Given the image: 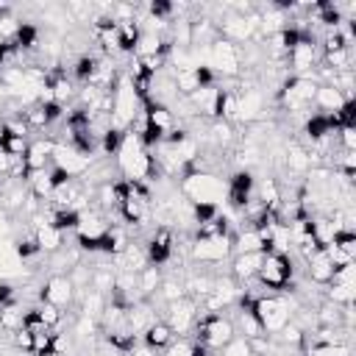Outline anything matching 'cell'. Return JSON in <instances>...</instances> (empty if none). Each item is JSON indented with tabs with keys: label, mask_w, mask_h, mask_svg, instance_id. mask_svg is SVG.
Here are the masks:
<instances>
[{
	"label": "cell",
	"mask_w": 356,
	"mask_h": 356,
	"mask_svg": "<svg viewBox=\"0 0 356 356\" xmlns=\"http://www.w3.org/2000/svg\"><path fill=\"white\" fill-rule=\"evenodd\" d=\"M117 172L122 175V181H150V175H156V167H153V156L150 150L142 145V139L131 131L122 134V142L117 147Z\"/></svg>",
	"instance_id": "obj_1"
},
{
	"label": "cell",
	"mask_w": 356,
	"mask_h": 356,
	"mask_svg": "<svg viewBox=\"0 0 356 356\" xmlns=\"http://www.w3.org/2000/svg\"><path fill=\"white\" fill-rule=\"evenodd\" d=\"M239 303L253 312V317L259 320L264 334H278L292 317V303L284 295H259V298H253V295L245 292Z\"/></svg>",
	"instance_id": "obj_2"
},
{
	"label": "cell",
	"mask_w": 356,
	"mask_h": 356,
	"mask_svg": "<svg viewBox=\"0 0 356 356\" xmlns=\"http://www.w3.org/2000/svg\"><path fill=\"white\" fill-rule=\"evenodd\" d=\"M225 195H228V181H220L214 172H186L181 178V197L189 200L192 206L197 203L220 206Z\"/></svg>",
	"instance_id": "obj_3"
},
{
	"label": "cell",
	"mask_w": 356,
	"mask_h": 356,
	"mask_svg": "<svg viewBox=\"0 0 356 356\" xmlns=\"http://www.w3.org/2000/svg\"><path fill=\"white\" fill-rule=\"evenodd\" d=\"M203 67L211 70L214 75H222L228 81H236L242 75V53L234 42L217 39L203 50Z\"/></svg>",
	"instance_id": "obj_4"
},
{
	"label": "cell",
	"mask_w": 356,
	"mask_h": 356,
	"mask_svg": "<svg viewBox=\"0 0 356 356\" xmlns=\"http://www.w3.org/2000/svg\"><path fill=\"white\" fill-rule=\"evenodd\" d=\"M317 86L320 83L309 75H292V78H284L281 86L275 89V100L284 111H303L312 106Z\"/></svg>",
	"instance_id": "obj_5"
},
{
	"label": "cell",
	"mask_w": 356,
	"mask_h": 356,
	"mask_svg": "<svg viewBox=\"0 0 356 356\" xmlns=\"http://www.w3.org/2000/svg\"><path fill=\"white\" fill-rule=\"evenodd\" d=\"M195 328H197V342L206 345L209 350H222L236 337L234 320L225 314H203V317H197Z\"/></svg>",
	"instance_id": "obj_6"
},
{
	"label": "cell",
	"mask_w": 356,
	"mask_h": 356,
	"mask_svg": "<svg viewBox=\"0 0 356 356\" xmlns=\"http://www.w3.org/2000/svg\"><path fill=\"white\" fill-rule=\"evenodd\" d=\"M292 259L286 253H264V261L259 267V275L256 281L264 286V289H273V292H284L289 284H292Z\"/></svg>",
	"instance_id": "obj_7"
},
{
	"label": "cell",
	"mask_w": 356,
	"mask_h": 356,
	"mask_svg": "<svg viewBox=\"0 0 356 356\" xmlns=\"http://www.w3.org/2000/svg\"><path fill=\"white\" fill-rule=\"evenodd\" d=\"M234 253L231 236H209V239H192L189 242V256L200 264H222Z\"/></svg>",
	"instance_id": "obj_8"
},
{
	"label": "cell",
	"mask_w": 356,
	"mask_h": 356,
	"mask_svg": "<svg viewBox=\"0 0 356 356\" xmlns=\"http://www.w3.org/2000/svg\"><path fill=\"white\" fill-rule=\"evenodd\" d=\"M197 309H200L197 300L189 298V295H184V298L167 303V317H164V323L172 328V334L186 337V334L197 325Z\"/></svg>",
	"instance_id": "obj_9"
},
{
	"label": "cell",
	"mask_w": 356,
	"mask_h": 356,
	"mask_svg": "<svg viewBox=\"0 0 356 356\" xmlns=\"http://www.w3.org/2000/svg\"><path fill=\"white\" fill-rule=\"evenodd\" d=\"M39 300H42V303H50V306H58V309L70 306V303L75 300V286H72L70 275H61V273L50 275V278L39 286Z\"/></svg>",
	"instance_id": "obj_10"
},
{
	"label": "cell",
	"mask_w": 356,
	"mask_h": 356,
	"mask_svg": "<svg viewBox=\"0 0 356 356\" xmlns=\"http://www.w3.org/2000/svg\"><path fill=\"white\" fill-rule=\"evenodd\" d=\"M286 64L295 75H309L312 78V72L317 67V39L314 36H300V42L289 50Z\"/></svg>",
	"instance_id": "obj_11"
},
{
	"label": "cell",
	"mask_w": 356,
	"mask_h": 356,
	"mask_svg": "<svg viewBox=\"0 0 356 356\" xmlns=\"http://www.w3.org/2000/svg\"><path fill=\"white\" fill-rule=\"evenodd\" d=\"M145 253H147V261L156 264V267L164 264V261H170V259L175 256V231L159 225V228L150 234V239H147V245H145Z\"/></svg>",
	"instance_id": "obj_12"
},
{
	"label": "cell",
	"mask_w": 356,
	"mask_h": 356,
	"mask_svg": "<svg viewBox=\"0 0 356 356\" xmlns=\"http://www.w3.org/2000/svg\"><path fill=\"white\" fill-rule=\"evenodd\" d=\"M253 189H256V181H253V172L250 170H239L228 178V195L225 200L239 211L250 197H253Z\"/></svg>",
	"instance_id": "obj_13"
},
{
	"label": "cell",
	"mask_w": 356,
	"mask_h": 356,
	"mask_svg": "<svg viewBox=\"0 0 356 356\" xmlns=\"http://www.w3.org/2000/svg\"><path fill=\"white\" fill-rule=\"evenodd\" d=\"M125 323H128V328H131L134 337L145 334V331L156 323V309H153V303L145 300V298L136 300V303H131V306L125 309Z\"/></svg>",
	"instance_id": "obj_14"
},
{
	"label": "cell",
	"mask_w": 356,
	"mask_h": 356,
	"mask_svg": "<svg viewBox=\"0 0 356 356\" xmlns=\"http://www.w3.org/2000/svg\"><path fill=\"white\" fill-rule=\"evenodd\" d=\"M264 261V253H236L231 261V278L242 286L259 275V267Z\"/></svg>",
	"instance_id": "obj_15"
},
{
	"label": "cell",
	"mask_w": 356,
	"mask_h": 356,
	"mask_svg": "<svg viewBox=\"0 0 356 356\" xmlns=\"http://www.w3.org/2000/svg\"><path fill=\"white\" fill-rule=\"evenodd\" d=\"M306 278L312 284H320V286H328L331 278H334V264L331 259L325 256V250H317L306 259Z\"/></svg>",
	"instance_id": "obj_16"
},
{
	"label": "cell",
	"mask_w": 356,
	"mask_h": 356,
	"mask_svg": "<svg viewBox=\"0 0 356 356\" xmlns=\"http://www.w3.org/2000/svg\"><path fill=\"white\" fill-rule=\"evenodd\" d=\"M234 256L236 253H267V245L259 234V228H242L239 234H231Z\"/></svg>",
	"instance_id": "obj_17"
},
{
	"label": "cell",
	"mask_w": 356,
	"mask_h": 356,
	"mask_svg": "<svg viewBox=\"0 0 356 356\" xmlns=\"http://www.w3.org/2000/svg\"><path fill=\"white\" fill-rule=\"evenodd\" d=\"M114 261L125 273H139V270H145L150 264L147 261V253H145V245H136V242H128V248L120 256H114Z\"/></svg>",
	"instance_id": "obj_18"
},
{
	"label": "cell",
	"mask_w": 356,
	"mask_h": 356,
	"mask_svg": "<svg viewBox=\"0 0 356 356\" xmlns=\"http://www.w3.org/2000/svg\"><path fill=\"white\" fill-rule=\"evenodd\" d=\"M33 239H36V245H39V250L42 253H58L61 248H64V231H58L56 225H39V228H33Z\"/></svg>",
	"instance_id": "obj_19"
},
{
	"label": "cell",
	"mask_w": 356,
	"mask_h": 356,
	"mask_svg": "<svg viewBox=\"0 0 356 356\" xmlns=\"http://www.w3.org/2000/svg\"><path fill=\"white\" fill-rule=\"evenodd\" d=\"M312 103L320 108V114H337V111L345 106V97H342V92H339V89L320 83V86H317V92H314V100H312Z\"/></svg>",
	"instance_id": "obj_20"
},
{
	"label": "cell",
	"mask_w": 356,
	"mask_h": 356,
	"mask_svg": "<svg viewBox=\"0 0 356 356\" xmlns=\"http://www.w3.org/2000/svg\"><path fill=\"white\" fill-rule=\"evenodd\" d=\"M172 339H175V334H172V328H170L164 320H156V323L142 334V345H147L150 350H161V348H167Z\"/></svg>",
	"instance_id": "obj_21"
},
{
	"label": "cell",
	"mask_w": 356,
	"mask_h": 356,
	"mask_svg": "<svg viewBox=\"0 0 356 356\" xmlns=\"http://www.w3.org/2000/svg\"><path fill=\"white\" fill-rule=\"evenodd\" d=\"M56 184H53V175H50V167L47 170H39V172H31L28 175V192L36 197V200H50Z\"/></svg>",
	"instance_id": "obj_22"
},
{
	"label": "cell",
	"mask_w": 356,
	"mask_h": 356,
	"mask_svg": "<svg viewBox=\"0 0 356 356\" xmlns=\"http://www.w3.org/2000/svg\"><path fill=\"white\" fill-rule=\"evenodd\" d=\"M25 312H28V309H22V303H17V300L3 303V306H0V328H3L6 334L19 331V328H22V320H25Z\"/></svg>",
	"instance_id": "obj_23"
},
{
	"label": "cell",
	"mask_w": 356,
	"mask_h": 356,
	"mask_svg": "<svg viewBox=\"0 0 356 356\" xmlns=\"http://www.w3.org/2000/svg\"><path fill=\"white\" fill-rule=\"evenodd\" d=\"M159 284H161V267L147 264L145 270H139V273H136V289H139V295H142L145 300H150V298L156 295Z\"/></svg>",
	"instance_id": "obj_24"
},
{
	"label": "cell",
	"mask_w": 356,
	"mask_h": 356,
	"mask_svg": "<svg viewBox=\"0 0 356 356\" xmlns=\"http://www.w3.org/2000/svg\"><path fill=\"white\" fill-rule=\"evenodd\" d=\"M217 120H222V122H228V125L239 122V106H236V92H234V89H220Z\"/></svg>",
	"instance_id": "obj_25"
},
{
	"label": "cell",
	"mask_w": 356,
	"mask_h": 356,
	"mask_svg": "<svg viewBox=\"0 0 356 356\" xmlns=\"http://www.w3.org/2000/svg\"><path fill=\"white\" fill-rule=\"evenodd\" d=\"M103 309H106V295H100V292H95V289L81 292V314H86V317H92V320H100Z\"/></svg>",
	"instance_id": "obj_26"
},
{
	"label": "cell",
	"mask_w": 356,
	"mask_h": 356,
	"mask_svg": "<svg viewBox=\"0 0 356 356\" xmlns=\"http://www.w3.org/2000/svg\"><path fill=\"white\" fill-rule=\"evenodd\" d=\"M139 36H142L139 22H125V25H120V36H117V47H120V53H134Z\"/></svg>",
	"instance_id": "obj_27"
},
{
	"label": "cell",
	"mask_w": 356,
	"mask_h": 356,
	"mask_svg": "<svg viewBox=\"0 0 356 356\" xmlns=\"http://www.w3.org/2000/svg\"><path fill=\"white\" fill-rule=\"evenodd\" d=\"M97 331H100V323H97V320H92V317H86V314H78V320H75V325H72V339H78V342H92Z\"/></svg>",
	"instance_id": "obj_28"
},
{
	"label": "cell",
	"mask_w": 356,
	"mask_h": 356,
	"mask_svg": "<svg viewBox=\"0 0 356 356\" xmlns=\"http://www.w3.org/2000/svg\"><path fill=\"white\" fill-rule=\"evenodd\" d=\"M156 295H159V298L164 300V306H167V303H172V300H178V298H184L186 289H184V281H178V278H161Z\"/></svg>",
	"instance_id": "obj_29"
},
{
	"label": "cell",
	"mask_w": 356,
	"mask_h": 356,
	"mask_svg": "<svg viewBox=\"0 0 356 356\" xmlns=\"http://www.w3.org/2000/svg\"><path fill=\"white\" fill-rule=\"evenodd\" d=\"M325 300L337 303V306H353L356 300V286H345V284H328Z\"/></svg>",
	"instance_id": "obj_30"
},
{
	"label": "cell",
	"mask_w": 356,
	"mask_h": 356,
	"mask_svg": "<svg viewBox=\"0 0 356 356\" xmlns=\"http://www.w3.org/2000/svg\"><path fill=\"white\" fill-rule=\"evenodd\" d=\"M331 245H334L342 256H348V259L356 261V234H353V231H337V236H334Z\"/></svg>",
	"instance_id": "obj_31"
},
{
	"label": "cell",
	"mask_w": 356,
	"mask_h": 356,
	"mask_svg": "<svg viewBox=\"0 0 356 356\" xmlns=\"http://www.w3.org/2000/svg\"><path fill=\"white\" fill-rule=\"evenodd\" d=\"M28 145H31L28 139H22V136H8V134H6V139H3L0 150H3L6 156H11V159H25Z\"/></svg>",
	"instance_id": "obj_32"
},
{
	"label": "cell",
	"mask_w": 356,
	"mask_h": 356,
	"mask_svg": "<svg viewBox=\"0 0 356 356\" xmlns=\"http://www.w3.org/2000/svg\"><path fill=\"white\" fill-rule=\"evenodd\" d=\"M36 312H39L42 323H44L50 331H56V328L61 325V320H64L61 309H58V306H50V303H39V306H36Z\"/></svg>",
	"instance_id": "obj_33"
},
{
	"label": "cell",
	"mask_w": 356,
	"mask_h": 356,
	"mask_svg": "<svg viewBox=\"0 0 356 356\" xmlns=\"http://www.w3.org/2000/svg\"><path fill=\"white\" fill-rule=\"evenodd\" d=\"M19 25H22V19H17L11 11H8V14H3V17H0V36L11 44V42L17 39V33H19Z\"/></svg>",
	"instance_id": "obj_34"
},
{
	"label": "cell",
	"mask_w": 356,
	"mask_h": 356,
	"mask_svg": "<svg viewBox=\"0 0 356 356\" xmlns=\"http://www.w3.org/2000/svg\"><path fill=\"white\" fill-rule=\"evenodd\" d=\"M339 150H356V125H339L334 134Z\"/></svg>",
	"instance_id": "obj_35"
},
{
	"label": "cell",
	"mask_w": 356,
	"mask_h": 356,
	"mask_svg": "<svg viewBox=\"0 0 356 356\" xmlns=\"http://www.w3.org/2000/svg\"><path fill=\"white\" fill-rule=\"evenodd\" d=\"M192 350H195V342H189L186 337H178L164 348V356H192Z\"/></svg>",
	"instance_id": "obj_36"
},
{
	"label": "cell",
	"mask_w": 356,
	"mask_h": 356,
	"mask_svg": "<svg viewBox=\"0 0 356 356\" xmlns=\"http://www.w3.org/2000/svg\"><path fill=\"white\" fill-rule=\"evenodd\" d=\"M31 345H33V334L31 331L19 328V331L11 334V348H17L19 353H31Z\"/></svg>",
	"instance_id": "obj_37"
},
{
	"label": "cell",
	"mask_w": 356,
	"mask_h": 356,
	"mask_svg": "<svg viewBox=\"0 0 356 356\" xmlns=\"http://www.w3.org/2000/svg\"><path fill=\"white\" fill-rule=\"evenodd\" d=\"M3 125H6V134H8V136H22V139H28V131H31V128L25 125L22 117H11V120H6Z\"/></svg>",
	"instance_id": "obj_38"
},
{
	"label": "cell",
	"mask_w": 356,
	"mask_h": 356,
	"mask_svg": "<svg viewBox=\"0 0 356 356\" xmlns=\"http://www.w3.org/2000/svg\"><path fill=\"white\" fill-rule=\"evenodd\" d=\"M125 356H156V350H150L147 345H134V348H131Z\"/></svg>",
	"instance_id": "obj_39"
},
{
	"label": "cell",
	"mask_w": 356,
	"mask_h": 356,
	"mask_svg": "<svg viewBox=\"0 0 356 356\" xmlns=\"http://www.w3.org/2000/svg\"><path fill=\"white\" fill-rule=\"evenodd\" d=\"M3 139H6V125L0 122V145H3Z\"/></svg>",
	"instance_id": "obj_40"
},
{
	"label": "cell",
	"mask_w": 356,
	"mask_h": 356,
	"mask_svg": "<svg viewBox=\"0 0 356 356\" xmlns=\"http://www.w3.org/2000/svg\"><path fill=\"white\" fill-rule=\"evenodd\" d=\"M83 356H106L103 350H89V353H83Z\"/></svg>",
	"instance_id": "obj_41"
}]
</instances>
